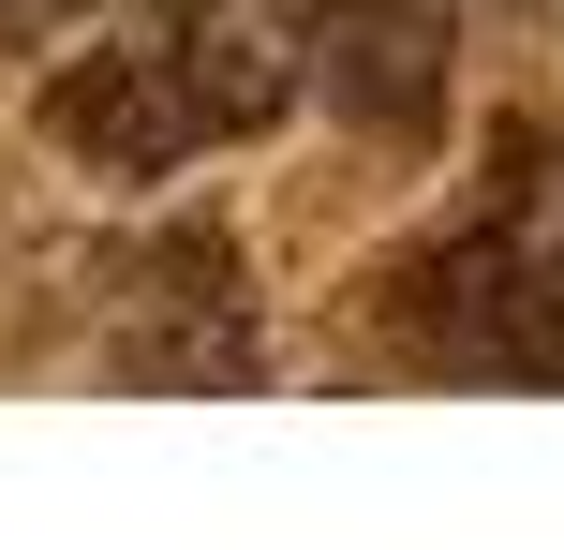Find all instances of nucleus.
<instances>
[{
  "label": "nucleus",
  "instance_id": "obj_3",
  "mask_svg": "<svg viewBox=\"0 0 564 550\" xmlns=\"http://www.w3.org/2000/svg\"><path fill=\"white\" fill-rule=\"evenodd\" d=\"M105 373H119V387H253V373H268V343H253V268H238L224 224H164V238L119 254Z\"/></svg>",
  "mask_w": 564,
  "mask_h": 550
},
{
  "label": "nucleus",
  "instance_id": "obj_4",
  "mask_svg": "<svg viewBox=\"0 0 564 550\" xmlns=\"http://www.w3.org/2000/svg\"><path fill=\"white\" fill-rule=\"evenodd\" d=\"M312 89L357 105L371 134H416L446 105V0H327L312 15Z\"/></svg>",
  "mask_w": 564,
  "mask_h": 550
},
{
  "label": "nucleus",
  "instance_id": "obj_5",
  "mask_svg": "<svg viewBox=\"0 0 564 550\" xmlns=\"http://www.w3.org/2000/svg\"><path fill=\"white\" fill-rule=\"evenodd\" d=\"M59 15H75V0H0V30H59Z\"/></svg>",
  "mask_w": 564,
  "mask_h": 550
},
{
  "label": "nucleus",
  "instance_id": "obj_2",
  "mask_svg": "<svg viewBox=\"0 0 564 550\" xmlns=\"http://www.w3.org/2000/svg\"><path fill=\"white\" fill-rule=\"evenodd\" d=\"M401 373L564 387V134H506V164L371 283Z\"/></svg>",
  "mask_w": 564,
  "mask_h": 550
},
{
  "label": "nucleus",
  "instance_id": "obj_1",
  "mask_svg": "<svg viewBox=\"0 0 564 550\" xmlns=\"http://www.w3.org/2000/svg\"><path fill=\"white\" fill-rule=\"evenodd\" d=\"M312 60H282V30H253L238 0H149L105 45H75L30 105V134L89 179H178L208 149H253L282 105H297Z\"/></svg>",
  "mask_w": 564,
  "mask_h": 550
}]
</instances>
